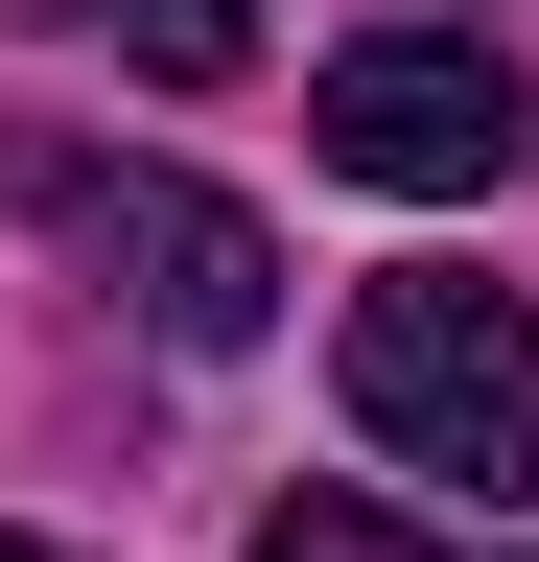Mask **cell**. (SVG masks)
<instances>
[{"label": "cell", "instance_id": "cell-6", "mask_svg": "<svg viewBox=\"0 0 539 562\" xmlns=\"http://www.w3.org/2000/svg\"><path fill=\"white\" fill-rule=\"evenodd\" d=\"M0 562H71V539H0Z\"/></svg>", "mask_w": 539, "mask_h": 562}, {"label": "cell", "instance_id": "cell-1", "mask_svg": "<svg viewBox=\"0 0 539 562\" xmlns=\"http://www.w3.org/2000/svg\"><path fill=\"white\" fill-rule=\"evenodd\" d=\"M0 211H24V235H71L165 351H258V328H282V235H258L235 188H188V165H117V140H0Z\"/></svg>", "mask_w": 539, "mask_h": 562}, {"label": "cell", "instance_id": "cell-2", "mask_svg": "<svg viewBox=\"0 0 539 562\" xmlns=\"http://www.w3.org/2000/svg\"><path fill=\"white\" fill-rule=\"evenodd\" d=\"M352 422L398 469H446V492L516 516V492H539V305H516V281H446V258L375 281V305H352Z\"/></svg>", "mask_w": 539, "mask_h": 562}, {"label": "cell", "instance_id": "cell-4", "mask_svg": "<svg viewBox=\"0 0 539 562\" xmlns=\"http://www.w3.org/2000/svg\"><path fill=\"white\" fill-rule=\"evenodd\" d=\"M71 24H117V47H142V70H165V94H212V70L258 47V24H235V0H71Z\"/></svg>", "mask_w": 539, "mask_h": 562}, {"label": "cell", "instance_id": "cell-5", "mask_svg": "<svg viewBox=\"0 0 539 562\" xmlns=\"http://www.w3.org/2000/svg\"><path fill=\"white\" fill-rule=\"evenodd\" d=\"M235 562H423V539H398V516H375V492H282V516H258Z\"/></svg>", "mask_w": 539, "mask_h": 562}, {"label": "cell", "instance_id": "cell-3", "mask_svg": "<svg viewBox=\"0 0 539 562\" xmlns=\"http://www.w3.org/2000/svg\"><path fill=\"white\" fill-rule=\"evenodd\" d=\"M305 140H328L352 188L446 211V188H516L539 94H516V47H469V24H375V47H328V70H305Z\"/></svg>", "mask_w": 539, "mask_h": 562}]
</instances>
